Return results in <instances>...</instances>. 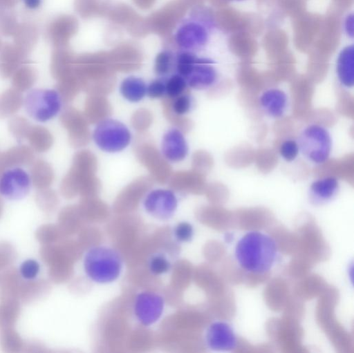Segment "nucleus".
<instances>
[{
    "mask_svg": "<svg viewBox=\"0 0 354 353\" xmlns=\"http://www.w3.org/2000/svg\"><path fill=\"white\" fill-rule=\"evenodd\" d=\"M277 256L274 240L259 231L244 235L237 242L235 256L239 265L246 271L264 273L273 265Z\"/></svg>",
    "mask_w": 354,
    "mask_h": 353,
    "instance_id": "1",
    "label": "nucleus"
},
{
    "mask_svg": "<svg viewBox=\"0 0 354 353\" xmlns=\"http://www.w3.org/2000/svg\"><path fill=\"white\" fill-rule=\"evenodd\" d=\"M123 259L114 248L96 245L89 248L83 258V269L87 278L98 284L115 281L123 269Z\"/></svg>",
    "mask_w": 354,
    "mask_h": 353,
    "instance_id": "2",
    "label": "nucleus"
},
{
    "mask_svg": "<svg viewBox=\"0 0 354 353\" xmlns=\"http://www.w3.org/2000/svg\"><path fill=\"white\" fill-rule=\"evenodd\" d=\"M82 86L88 95H105L114 88L115 78L108 55H89L85 61Z\"/></svg>",
    "mask_w": 354,
    "mask_h": 353,
    "instance_id": "3",
    "label": "nucleus"
},
{
    "mask_svg": "<svg viewBox=\"0 0 354 353\" xmlns=\"http://www.w3.org/2000/svg\"><path fill=\"white\" fill-rule=\"evenodd\" d=\"M297 141L299 152L308 162L322 164L328 160L333 140L329 131L322 125L311 124L306 126Z\"/></svg>",
    "mask_w": 354,
    "mask_h": 353,
    "instance_id": "4",
    "label": "nucleus"
},
{
    "mask_svg": "<svg viewBox=\"0 0 354 353\" xmlns=\"http://www.w3.org/2000/svg\"><path fill=\"white\" fill-rule=\"evenodd\" d=\"M24 104L27 114L32 119L39 122H46L59 113L62 108V97L54 89L34 88L26 95Z\"/></svg>",
    "mask_w": 354,
    "mask_h": 353,
    "instance_id": "5",
    "label": "nucleus"
},
{
    "mask_svg": "<svg viewBox=\"0 0 354 353\" xmlns=\"http://www.w3.org/2000/svg\"><path fill=\"white\" fill-rule=\"evenodd\" d=\"M93 133V139L102 151L115 153L125 149L131 135L128 128L121 122L106 118L99 123Z\"/></svg>",
    "mask_w": 354,
    "mask_h": 353,
    "instance_id": "6",
    "label": "nucleus"
},
{
    "mask_svg": "<svg viewBox=\"0 0 354 353\" xmlns=\"http://www.w3.org/2000/svg\"><path fill=\"white\" fill-rule=\"evenodd\" d=\"M135 153L153 180L160 183L168 182L172 174L171 167L155 145L149 142H139L135 146Z\"/></svg>",
    "mask_w": 354,
    "mask_h": 353,
    "instance_id": "7",
    "label": "nucleus"
},
{
    "mask_svg": "<svg viewBox=\"0 0 354 353\" xmlns=\"http://www.w3.org/2000/svg\"><path fill=\"white\" fill-rule=\"evenodd\" d=\"M133 314L143 326L155 324L162 316L165 300L159 294L151 291L140 292L133 302Z\"/></svg>",
    "mask_w": 354,
    "mask_h": 353,
    "instance_id": "8",
    "label": "nucleus"
},
{
    "mask_svg": "<svg viewBox=\"0 0 354 353\" xmlns=\"http://www.w3.org/2000/svg\"><path fill=\"white\" fill-rule=\"evenodd\" d=\"M145 211L159 220H167L173 217L178 200L171 190L157 189L149 191L143 201Z\"/></svg>",
    "mask_w": 354,
    "mask_h": 353,
    "instance_id": "9",
    "label": "nucleus"
},
{
    "mask_svg": "<svg viewBox=\"0 0 354 353\" xmlns=\"http://www.w3.org/2000/svg\"><path fill=\"white\" fill-rule=\"evenodd\" d=\"M30 188V176L21 167L8 169L0 176V194L8 200L23 199L28 194Z\"/></svg>",
    "mask_w": 354,
    "mask_h": 353,
    "instance_id": "10",
    "label": "nucleus"
},
{
    "mask_svg": "<svg viewBox=\"0 0 354 353\" xmlns=\"http://www.w3.org/2000/svg\"><path fill=\"white\" fill-rule=\"evenodd\" d=\"M208 38L207 28L199 20L186 21L179 27L175 35L176 44L183 50L191 52L203 48Z\"/></svg>",
    "mask_w": 354,
    "mask_h": 353,
    "instance_id": "11",
    "label": "nucleus"
},
{
    "mask_svg": "<svg viewBox=\"0 0 354 353\" xmlns=\"http://www.w3.org/2000/svg\"><path fill=\"white\" fill-rule=\"evenodd\" d=\"M207 346L216 351H230L236 346V336L231 326L225 322L212 323L205 333Z\"/></svg>",
    "mask_w": 354,
    "mask_h": 353,
    "instance_id": "12",
    "label": "nucleus"
},
{
    "mask_svg": "<svg viewBox=\"0 0 354 353\" xmlns=\"http://www.w3.org/2000/svg\"><path fill=\"white\" fill-rule=\"evenodd\" d=\"M214 63L210 59L198 57L185 77L187 86L197 90L206 89L213 86L218 77L217 72L213 66Z\"/></svg>",
    "mask_w": 354,
    "mask_h": 353,
    "instance_id": "13",
    "label": "nucleus"
},
{
    "mask_svg": "<svg viewBox=\"0 0 354 353\" xmlns=\"http://www.w3.org/2000/svg\"><path fill=\"white\" fill-rule=\"evenodd\" d=\"M162 153L167 160L178 162L188 154V145L182 131L171 128L163 135L161 144Z\"/></svg>",
    "mask_w": 354,
    "mask_h": 353,
    "instance_id": "14",
    "label": "nucleus"
},
{
    "mask_svg": "<svg viewBox=\"0 0 354 353\" xmlns=\"http://www.w3.org/2000/svg\"><path fill=\"white\" fill-rule=\"evenodd\" d=\"M259 104L267 115L272 118H280L287 109L288 96L281 89L268 88L260 95Z\"/></svg>",
    "mask_w": 354,
    "mask_h": 353,
    "instance_id": "15",
    "label": "nucleus"
},
{
    "mask_svg": "<svg viewBox=\"0 0 354 353\" xmlns=\"http://www.w3.org/2000/svg\"><path fill=\"white\" fill-rule=\"evenodd\" d=\"M336 75L339 82L346 88L354 85V47L346 46L339 52L336 61Z\"/></svg>",
    "mask_w": 354,
    "mask_h": 353,
    "instance_id": "16",
    "label": "nucleus"
},
{
    "mask_svg": "<svg viewBox=\"0 0 354 353\" xmlns=\"http://www.w3.org/2000/svg\"><path fill=\"white\" fill-rule=\"evenodd\" d=\"M108 59L112 69L122 72H129L138 68L141 64V56L136 49L122 47L118 48L111 54Z\"/></svg>",
    "mask_w": 354,
    "mask_h": 353,
    "instance_id": "17",
    "label": "nucleus"
},
{
    "mask_svg": "<svg viewBox=\"0 0 354 353\" xmlns=\"http://www.w3.org/2000/svg\"><path fill=\"white\" fill-rule=\"evenodd\" d=\"M111 106L104 95H89L85 102L84 115L88 123L97 124L109 118Z\"/></svg>",
    "mask_w": 354,
    "mask_h": 353,
    "instance_id": "18",
    "label": "nucleus"
},
{
    "mask_svg": "<svg viewBox=\"0 0 354 353\" xmlns=\"http://www.w3.org/2000/svg\"><path fill=\"white\" fill-rule=\"evenodd\" d=\"M339 180L333 176H327L313 181L310 186V195L317 202L330 200L337 193Z\"/></svg>",
    "mask_w": 354,
    "mask_h": 353,
    "instance_id": "19",
    "label": "nucleus"
},
{
    "mask_svg": "<svg viewBox=\"0 0 354 353\" xmlns=\"http://www.w3.org/2000/svg\"><path fill=\"white\" fill-rule=\"evenodd\" d=\"M182 9V5L177 4L176 2L174 4H169L165 7L162 10L157 12L151 16L150 21L152 28H155L157 32L162 34L169 32L170 29L174 26L176 19L179 17V10Z\"/></svg>",
    "mask_w": 354,
    "mask_h": 353,
    "instance_id": "20",
    "label": "nucleus"
},
{
    "mask_svg": "<svg viewBox=\"0 0 354 353\" xmlns=\"http://www.w3.org/2000/svg\"><path fill=\"white\" fill-rule=\"evenodd\" d=\"M120 90L122 95L128 101L138 102L145 96L147 86L142 79L129 76L121 82Z\"/></svg>",
    "mask_w": 354,
    "mask_h": 353,
    "instance_id": "21",
    "label": "nucleus"
},
{
    "mask_svg": "<svg viewBox=\"0 0 354 353\" xmlns=\"http://www.w3.org/2000/svg\"><path fill=\"white\" fill-rule=\"evenodd\" d=\"M198 57L192 52L183 50L178 53L176 59V68L178 74L184 78L189 74Z\"/></svg>",
    "mask_w": 354,
    "mask_h": 353,
    "instance_id": "22",
    "label": "nucleus"
},
{
    "mask_svg": "<svg viewBox=\"0 0 354 353\" xmlns=\"http://www.w3.org/2000/svg\"><path fill=\"white\" fill-rule=\"evenodd\" d=\"M187 84L185 79L179 74L171 75L165 81V95L169 98H175L185 93Z\"/></svg>",
    "mask_w": 354,
    "mask_h": 353,
    "instance_id": "23",
    "label": "nucleus"
},
{
    "mask_svg": "<svg viewBox=\"0 0 354 353\" xmlns=\"http://www.w3.org/2000/svg\"><path fill=\"white\" fill-rule=\"evenodd\" d=\"M171 263L162 253L153 254L148 262L150 272L154 276H161L167 274L171 269Z\"/></svg>",
    "mask_w": 354,
    "mask_h": 353,
    "instance_id": "24",
    "label": "nucleus"
},
{
    "mask_svg": "<svg viewBox=\"0 0 354 353\" xmlns=\"http://www.w3.org/2000/svg\"><path fill=\"white\" fill-rule=\"evenodd\" d=\"M174 57L171 52L164 50L158 53L155 59L154 70L158 76L168 75L173 68Z\"/></svg>",
    "mask_w": 354,
    "mask_h": 353,
    "instance_id": "25",
    "label": "nucleus"
},
{
    "mask_svg": "<svg viewBox=\"0 0 354 353\" xmlns=\"http://www.w3.org/2000/svg\"><path fill=\"white\" fill-rule=\"evenodd\" d=\"M153 122L151 113L146 108L136 111L131 117V124L138 132H144L149 128Z\"/></svg>",
    "mask_w": 354,
    "mask_h": 353,
    "instance_id": "26",
    "label": "nucleus"
},
{
    "mask_svg": "<svg viewBox=\"0 0 354 353\" xmlns=\"http://www.w3.org/2000/svg\"><path fill=\"white\" fill-rule=\"evenodd\" d=\"M162 106L163 114L166 119L174 125L176 128L180 131L187 132L190 128V122L183 115H179L174 113L170 108L165 99L163 97L162 99Z\"/></svg>",
    "mask_w": 354,
    "mask_h": 353,
    "instance_id": "27",
    "label": "nucleus"
},
{
    "mask_svg": "<svg viewBox=\"0 0 354 353\" xmlns=\"http://www.w3.org/2000/svg\"><path fill=\"white\" fill-rule=\"evenodd\" d=\"M163 97L167 101L171 110L177 115H183L188 113L191 108V97L185 93L173 99L167 96Z\"/></svg>",
    "mask_w": 354,
    "mask_h": 353,
    "instance_id": "28",
    "label": "nucleus"
},
{
    "mask_svg": "<svg viewBox=\"0 0 354 353\" xmlns=\"http://www.w3.org/2000/svg\"><path fill=\"white\" fill-rule=\"evenodd\" d=\"M194 227L187 221H182L176 225L174 228V237L178 242L185 243L192 240L194 236Z\"/></svg>",
    "mask_w": 354,
    "mask_h": 353,
    "instance_id": "29",
    "label": "nucleus"
},
{
    "mask_svg": "<svg viewBox=\"0 0 354 353\" xmlns=\"http://www.w3.org/2000/svg\"><path fill=\"white\" fill-rule=\"evenodd\" d=\"M299 153L297 140L288 139L284 140L279 146V154L286 162L294 161Z\"/></svg>",
    "mask_w": 354,
    "mask_h": 353,
    "instance_id": "30",
    "label": "nucleus"
},
{
    "mask_svg": "<svg viewBox=\"0 0 354 353\" xmlns=\"http://www.w3.org/2000/svg\"><path fill=\"white\" fill-rule=\"evenodd\" d=\"M39 264L33 259L24 261L19 268L21 276L28 280H32L37 277L39 272Z\"/></svg>",
    "mask_w": 354,
    "mask_h": 353,
    "instance_id": "31",
    "label": "nucleus"
},
{
    "mask_svg": "<svg viewBox=\"0 0 354 353\" xmlns=\"http://www.w3.org/2000/svg\"><path fill=\"white\" fill-rule=\"evenodd\" d=\"M165 92V81L161 79L152 81L147 87V93L152 99L163 97Z\"/></svg>",
    "mask_w": 354,
    "mask_h": 353,
    "instance_id": "32",
    "label": "nucleus"
},
{
    "mask_svg": "<svg viewBox=\"0 0 354 353\" xmlns=\"http://www.w3.org/2000/svg\"><path fill=\"white\" fill-rule=\"evenodd\" d=\"M344 29L346 34L353 37V15L350 14L347 16L344 21Z\"/></svg>",
    "mask_w": 354,
    "mask_h": 353,
    "instance_id": "33",
    "label": "nucleus"
},
{
    "mask_svg": "<svg viewBox=\"0 0 354 353\" xmlns=\"http://www.w3.org/2000/svg\"><path fill=\"white\" fill-rule=\"evenodd\" d=\"M24 5L30 10L38 8L42 3V0H22Z\"/></svg>",
    "mask_w": 354,
    "mask_h": 353,
    "instance_id": "34",
    "label": "nucleus"
},
{
    "mask_svg": "<svg viewBox=\"0 0 354 353\" xmlns=\"http://www.w3.org/2000/svg\"><path fill=\"white\" fill-rule=\"evenodd\" d=\"M139 7L140 8H149L153 4L154 0H134Z\"/></svg>",
    "mask_w": 354,
    "mask_h": 353,
    "instance_id": "35",
    "label": "nucleus"
},
{
    "mask_svg": "<svg viewBox=\"0 0 354 353\" xmlns=\"http://www.w3.org/2000/svg\"><path fill=\"white\" fill-rule=\"evenodd\" d=\"M231 1H243V0H231Z\"/></svg>",
    "mask_w": 354,
    "mask_h": 353,
    "instance_id": "36",
    "label": "nucleus"
}]
</instances>
